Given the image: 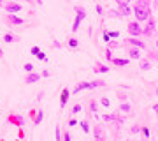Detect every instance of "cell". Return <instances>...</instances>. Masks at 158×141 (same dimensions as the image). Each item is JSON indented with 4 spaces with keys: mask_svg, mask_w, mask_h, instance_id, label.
<instances>
[{
    "mask_svg": "<svg viewBox=\"0 0 158 141\" xmlns=\"http://www.w3.org/2000/svg\"><path fill=\"white\" fill-rule=\"evenodd\" d=\"M95 12L98 14V16H104V14H106V11H104V7H102L100 4H97L95 6Z\"/></svg>",
    "mask_w": 158,
    "mask_h": 141,
    "instance_id": "cell-37",
    "label": "cell"
},
{
    "mask_svg": "<svg viewBox=\"0 0 158 141\" xmlns=\"http://www.w3.org/2000/svg\"><path fill=\"white\" fill-rule=\"evenodd\" d=\"M74 11H76V16H77V18H81L83 21H85V20H86V16H88V14H86V9H85L83 6H76V7H74Z\"/></svg>",
    "mask_w": 158,
    "mask_h": 141,
    "instance_id": "cell-19",
    "label": "cell"
},
{
    "mask_svg": "<svg viewBox=\"0 0 158 141\" xmlns=\"http://www.w3.org/2000/svg\"><path fill=\"white\" fill-rule=\"evenodd\" d=\"M118 99H119V101H127L128 97L125 95V94H121V92H118Z\"/></svg>",
    "mask_w": 158,
    "mask_h": 141,
    "instance_id": "cell-44",
    "label": "cell"
},
{
    "mask_svg": "<svg viewBox=\"0 0 158 141\" xmlns=\"http://www.w3.org/2000/svg\"><path fill=\"white\" fill-rule=\"evenodd\" d=\"M39 51H40V48H39V46H32V48H30V55H37V53H39Z\"/></svg>",
    "mask_w": 158,
    "mask_h": 141,
    "instance_id": "cell-40",
    "label": "cell"
},
{
    "mask_svg": "<svg viewBox=\"0 0 158 141\" xmlns=\"http://www.w3.org/2000/svg\"><path fill=\"white\" fill-rule=\"evenodd\" d=\"M83 90H90V81H81V83H77V86L74 88V94H79V92Z\"/></svg>",
    "mask_w": 158,
    "mask_h": 141,
    "instance_id": "cell-17",
    "label": "cell"
},
{
    "mask_svg": "<svg viewBox=\"0 0 158 141\" xmlns=\"http://www.w3.org/2000/svg\"><path fill=\"white\" fill-rule=\"evenodd\" d=\"M53 48L60 50V48H62V42H60V41H53Z\"/></svg>",
    "mask_w": 158,
    "mask_h": 141,
    "instance_id": "cell-43",
    "label": "cell"
},
{
    "mask_svg": "<svg viewBox=\"0 0 158 141\" xmlns=\"http://www.w3.org/2000/svg\"><path fill=\"white\" fill-rule=\"evenodd\" d=\"M132 14L135 16V21L146 23V20L153 14V11H151V7H141V6H137L135 4V6L132 7Z\"/></svg>",
    "mask_w": 158,
    "mask_h": 141,
    "instance_id": "cell-1",
    "label": "cell"
},
{
    "mask_svg": "<svg viewBox=\"0 0 158 141\" xmlns=\"http://www.w3.org/2000/svg\"><path fill=\"white\" fill-rule=\"evenodd\" d=\"M55 138H56L58 141H62V129H60V127H56V130H55Z\"/></svg>",
    "mask_w": 158,
    "mask_h": 141,
    "instance_id": "cell-41",
    "label": "cell"
},
{
    "mask_svg": "<svg viewBox=\"0 0 158 141\" xmlns=\"http://www.w3.org/2000/svg\"><path fill=\"white\" fill-rule=\"evenodd\" d=\"M4 23L6 25H12V27H23V25H27V21L23 18L16 16V14H6L4 16Z\"/></svg>",
    "mask_w": 158,
    "mask_h": 141,
    "instance_id": "cell-5",
    "label": "cell"
},
{
    "mask_svg": "<svg viewBox=\"0 0 158 141\" xmlns=\"http://www.w3.org/2000/svg\"><path fill=\"white\" fill-rule=\"evenodd\" d=\"M114 2H116V4H118V2H125V4H130L132 0H114Z\"/></svg>",
    "mask_w": 158,
    "mask_h": 141,
    "instance_id": "cell-48",
    "label": "cell"
},
{
    "mask_svg": "<svg viewBox=\"0 0 158 141\" xmlns=\"http://www.w3.org/2000/svg\"><path fill=\"white\" fill-rule=\"evenodd\" d=\"M109 39H119V32H116V30H113V32H107Z\"/></svg>",
    "mask_w": 158,
    "mask_h": 141,
    "instance_id": "cell-38",
    "label": "cell"
},
{
    "mask_svg": "<svg viewBox=\"0 0 158 141\" xmlns=\"http://www.w3.org/2000/svg\"><path fill=\"white\" fill-rule=\"evenodd\" d=\"M127 30H128L130 37H141L142 35V23L134 20V21H130L128 25H127Z\"/></svg>",
    "mask_w": 158,
    "mask_h": 141,
    "instance_id": "cell-4",
    "label": "cell"
},
{
    "mask_svg": "<svg viewBox=\"0 0 158 141\" xmlns=\"http://www.w3.org/2000/svg\"><path fill=\"white\" fill-rule=\"evenodd\" d=\"M67 46L70 48V50H77L79 48V41L76 39V37H70V39L67 41Z\"/></svg>",
    "mask_w": 158,
    "mask_h": 141,
    "instance_id": "cell-24",
    "label": "cell"
},
{
    "mask_svg": "<svg viewBox=\"0 0 158 141\" xmlns=\"http://www.w3.org/2000/svg\"><path fill=\"white\" fill-rule=\"evenodd\" d=\"M42 97H44V92H39V95H37V101H42Z\"/></svg>",
    "mask_w": 158,
    "mask_h": 141,
    "instance_id": "cell-46",
    "label": "cell"
},
{
    "mask_svg": "<svg viewBox=\"0 0 158 141\" xmlns=\"http://www.w3.org/2000/svg\"><path fill=\"white\" fill-rule=\"evenodd\" d=\"M111 64H113L114 67H127L130 64V58H116V56H113Z\"/></svg>",
    "mask_w": 158,
    "mask_h": 141,
    "instance_id": "cell-12",
    "label": "cell"
},
{
    "mask_svg": "<svg viewBox=\"0 0 158 141\" xmlns=\"http://www.w3.org/2000/svg\"><path fill=\"white\" fill-rule=\"evenodd\" d=\"M93 73L95 74L109 73V65H106V64H95V65H93Z\"/></svg>",
    "mask_w": 158,
    "mask_h": 141,
    "instance_id": "cell-15",
    "label": "cell"
},
{
    "mask_svg": "<svg viewBox=\"0 0 158 141\" xmlns=\"http://www.w3.org/2000/svg\"><path fill=\"white\" fill-rule=\"evenodd\" d=\"M107 18L111 20V18H116V20H123V16H121V12L118 11V9H109L107 11Z\"/></svg>",
    "mask_w": 158,
    "mask_h": 141,
    "instance_id": "cell-21",
    "label": "cell"
},
{
    "mask_svg": "<svg viewBox=\"0 0 158 141\" xmlns=\"http://www.w3.org/2000/svg\"><path fill=\"white\" fill-rule=\"evenodd\" d=\"M102 120H104L106 124H114V113H106V115H102Z\"/></svg>",
    "mask_w": 158,
    "mask_h": 141,
    "instance_id": "cell-25",
    "label": "cell"
},
{
    "mask_svg": "<svg viewBox=\"0 0 158 141\" xmlns=\"http://www.w3.org/2000/svg\"><path fill=\"white\" fill-rule=\"evenodd\" d=\"M81 111H83V104H74L72 109H70V113H72V115H79Z\"/></svg>",
    "mask_w": 158,
    "mask_h": 141,
    "instance_id": "cell-30",
    "label": "cell"
},
{
    "mask_svg": "<svg viewBox=\"0 0 158 141\" xmlns=\"http://www.w3.org/2000/svg\"><path fill=\"white\" fill-rule=\"evenodd\" d=\"M148 60H149L151 64H156V50L149 51V56H148Z\"/></svg>",
    "mask_w": 158,
    "mask_h": 141,
    "instance_id": "cell-32",
    "label": "cell"
},
{
    "mask_svg": "<svg viewBox=\"0 0 158 141\" xmlns=\"http://www.w3.org/2000/svg\"><path fill=\"white\" fill-rule=\"evenodd\" d=\"M116 9H118L119 12H121V16L127 18V16H132V7H130V4H125V2H118L116 4Z\"/></svg>",
    "mask_w": 158,
    "mask_h": 141,
    "instance_id": "cell-10",
    "label": "cell"
},
{
    "mask_svg": "<svg viewBox=\"0 0 158 141\" xmlns=\"http://www.w3.org/2000/svg\"><path fill=\"white\" fill-rule=\"evenodd\" d=\"M141 134L144 136L146 139H149V138H151V129H149V127H146V125H144V127H141Z\"/></svg>",
    "mask_w": 158,
    "mask_h": 141,
    "instance_id": "cell-29",
    "label": "cell"
},
{
    "mask_svg": "<svg viewBox=\"0 0 158 141\" xmlns=\"http://www.w3.org/2000/svg\"><path fill=\"white\" fill-rule=\"evenodd\" d=\"M139 65H141V71H151V62L149 60H142L141 58V64Z\"/></svg>",
    "mask_w": 158,
    "mask_h": 141,
    "instance_id": "cell-27",
    "label": "cell"
},
{
    "mask_svg": "<svg viewBox=\"0 0 158 141\" xmlns=\"http://www.w3.org/2000/svg\"><path fill=\"white\" fill-rule=\"evenodd\" d=\"M132 104H130L128 101H121L119 102V113H123V115H130L132 113Z\"/></svg>",
    "mask_w": 158,
    "mask_h": 141,
    "instance_id": "cell-13",
    "label": "cell"
},
{
    "mask_svg": "<svg viewBox=\"0 0 158 141\" xmlns=\"http://www.w3.org/2000/svg\"><path fill=\"white\" fill-rule=\"evenodd\" d=\"M77 124L81 125V129H83L85 134H90L91 132V127H90V124H88V120H81V122H77Z\"/></svg>",
    "mask_w": 158,
    "mask_h": 141,
    "instance_id": "cell-22",
    "label": "cell"
},
{
    "mask_svg": "<svg viewBox=\"0 0 158 141\" xmlns=\"http://www.w3.org/2000/svg\"><path fill=\"white\" fill-rule=\"evenodd\" d=\"M123 44L134 46V48H137V50H141V51H142V50H148V44L141 39V37H128V39L123 41Z\"/></svg>",
    "mask_w": 158,
    "mask_h": 141,
    "instance_id": "cell-6",
    "label": "cell"
},
{
    "mask_svg": "<svg viewBox=\"0 0 158 141\" xmlns=\"http://www.w3.org/2000/svg\"><path fill=\"white\" fill-rule=\"evenodd\" d=\"M0 58H4V50L0 48Z\"/></svg>",
    "mask_w": 158,
    "mask_h": 141,
    "instance_id": "cell-49",
    "label": "cell"
},
{
    "mask_svg": "<svg viewBox=\"0 0 158 141\" xmlns=\"http://www.w3.org/2000/svg\"><path fill=\"white\" fill-rule=\"evenodd\" d=\"M74 125H77V120H76V118H70V120H69V127H74Z\"/></svg>",
    "mask_w": 158,
    "mask_h": 141,
    "instance_id": "cell-45",
    "label": "cell"
},
{
    "mask_svg": "<svg viewBox=\"0 0 158 141\" xmlns=\"http://www.w3.org/2000/svg\"><path fill=\"white\" fill-rule=\"evenodd\" d=\"M2 39H4V42H7V44H12V42H16L18 41V37L16 35H12V34H4Z\"/></svg>",
    "mask_w": 158,
    "mask_h": 141,
    "instance_id": "cell-23",
    "label": "cell"
},
{
    "mask_svg": "<svg viewBox=\"0 0 158 141\" xmlns=\"http://www.w3.org/2000/svg\"><path fill=\"white\" fill-rule=\"evenodd\" d=\"M2 7H4L6 14H18V12L23 11V6L19 2H11V0H9V2H4Z\"/></svg>",
    "mask_w": 158,
    "mask_h": 141,
    "instance_id": "cell-3",
    "label": "cell"
},
{
    "mask_svg": "<svg viewBox=\"0 0 158 141\" xmlns=\"http://www.w3.org/2000/svg\"><path fill=\"white\" fill-rule=\"evenodd\" d=\"M81 21H83V20H81V18H74V23H72V32H77L79 30V27H81Z\"/></svg>",
    "mask_w": 158,
    "mask_h": 141,
    "instance_id": "cell-28",
    "label": "cell"
},
{
    "mask_svg": "<svg viewBox=\"0 0 158 141\" xmlns=\"http://www.w3.org/2000/svg\"><path fill=\"white\" fill-rule=\"evenodd\" d=\"M113 50H111V48H107V50H106V53H104V58H106V60H107V62H111V60H113Z\"/></svg>",
    "mask_w": 158,
    "mask_h": 141,
    "instance_id": "cell-31",
    "label": "cell"
},
{
    "mask_svg": "<svg viewBox=\"0 0 158 141\" xmlns=\"http://www.w3.org/2000/svg\"><path fill=\"white\" fill-rule=\"evenodd\" d=\"M62 139L63 141H70V139H72V136H70V132H69V130H65V132L62 134Z\"/></svg>",
    "mask_w": 158,
    "mask_h": 141,
    "instance_id": "cell-39",
    "label": "cell"
},
{
    "mask_svg": "<svg viewBox=\"0 0 158 141\" xmlns=\"http://www.w3.org/2000/svg\"><path fill=\"white\" fill-rule=\"evenodd\" d=\"M49 76H51V71H49V69H44V71L40 73V78H49Z\"/></svg>",
    "mask_w": 158,
    "mask_h": 141,
    "instance_id": "cell-42",
    "label": "cell"
},
{
    "mask_svg": "<svg viewBox=\"0 0 158 141\" xmlns=\"http://www.w3.org/2000/svg\"><path fill=\"white\" fill-rule=\"evenodd\" d=\"M127 55H128V58H132V60H141L142 51L134 48V46H127Z\"/></svg>",
    "mask_w": 158,
    "mask_h": 141,
    "instance_id": "cell-9",
    "label": "cell"
},
{
    "mask_svg": "<svg viewBox=\"0 0 158 141\" xmlns=\"http://www.w3.org/2000/svg\"><path fill=\"white\" fill-rule=\"evenodd\" d=\"M34 118V125L37 127V125H40L42 124V120H44V111L42 109H39V111H35V115L32 117Z\"/></svg>",
    "mask_w": 158,
    "mask_h": 141,
    "instance_id": "cell-16",
    "label": "cell"
},
{
    "mask_svg": "<svg viewBox=\"0 0 158 141\" xmlns=\"http://www.w3.org/2000/svg\"><path fill=\"white\" fill-rule=\"evenodd\" d=\"M34 2H37V4H39V6H42V0H34Z\"/></svg>",
    "mask_w": 158,
    "mask_h": 141,
    "instance_id": "cell-50",
    "label": "cell"
},
{
    "mask_svg": "<svg viewBox=\"0 0 158 141\" xmlns=\"http://www.w3.org/2000/svg\"><path fill=\"white\" fill-rule=\"evenodd\" d=\"M88 113H90V115L98 113V102H97L95 99H90V101H88Z\"/></svg>",
    "mask_w": 158,
    "mask_h": 141,
    "instance_id": "cell-18",
    "label": "cell"
},
{
    "mask_svg": "<svg viewBox=\"0 0 158 141\" xmlns=\"http://www.w3.org/2000/svg\"><path fill=\"white\" fill-rule=\"evenodd\" d=\"M100 106H104V108H109V106H111L109 97H100Z\"/></svg>",
    "mask_w": 158,
    "mask_h": 141,
    "instance_id": "cell-34",
    "label": "cell"
},
{
    "mask_svg": "<svg viewBox=\"0 0 158 141\" xmlns=\"http://www.w3.org/2000/svg\"><path fill=\"white\" fill-rule=\"evenodd\" d=\"M151 109H153V111H155V113L158 111V104H156V102H155V104H153V106H151Z\"/></svg>",
    "mask_w": 158,
    "mask_h": 141,
    "instance_id": "cell-47",
    "label": "cell"
},
{
    "mask_svg": "<svg viewBox=\"0 0 158 141\" xmlns=\"http://www.w3.org/2000/svg\"><path fill=\"white\" fill-rule=\"evenodd\" d=\"M130 134H141V127H139V125H132V127H130Z\"/></svg>",
    "mask_w": 158,
    "mask_h": 141,
    "instance_id": "cell-36",
    "label": "cell"
},
{
    "mask_svg": "<svg viewBox=\"0 0 158 141\" xmlns=\"http://www.w3.org/2000/svg\"><path fill=\"white\" fill-rule=\"evenodd\" d=\"M155 32H156V18L149 16L146 20V25L142 27V35L144 37H151V35H155Z\"/></svg>",
    "mask_w": 158,
    "mask_h": 141,
    "instance_id": "cell-2",
    "label": "cell"
},
{
    "mask_svg": "<svg viewBox=\"0 0 158 141\" xmlns=\"http://www.w3.org/2000/svg\"><path fill=\"white\" fill-rule=\"evenodd\" d=\"M100 86H106L104 79H93V81H90V90H95V88H100Z\"/></svg>",
    "mask_w": 158,
    "mask_h": 141,
    "instance_id": "cell-20",
    "label": "cell"
},
{
    "mask_svg": "<svg viewBox=\"0 0 158 141\" xmlns=\"http://www.w3.org/2000/svg\"><path fill=\"white\" fill-rule=\"evenodd\" d=\"M91 134H93V138H95V139H98V141H104L106 138H107V134H106V130H104V127H102V125H93Z\"/></svg>",
    "mask_w": 158,
    "mask_h": 141,
    "instance_id": "cell-8",
    "label": "cell"
},
{
    "mask_svg": "<svg viewBox=\"0 0 158 141\" xmlns=\"http://www.w3.org/2000/svg\"><path fill=\"white\" fill-rule=\"evenodd\" d=\"M7 122L12 125H16V127H23L25 125V117L23 115H18V113H11L9 117H7Z\"/></svg>",
    "mask_w": 158,
    "mask_h": 141,
    "instance_id": "cell-7",
    "label": "cell"
},
{
    "mask_svg": "<svg viewBox=\"0 0 158 141\" xmlns=\"http://www.w3.org/2000/svg\"><path fill=\"white\" fill-rule=\"evenodd\" d=\"M40 81V73H28L27 78H25V85H34V83H39Z\"/></svg>",
    "mask_w": 158,
    "mask_h": 141,
    "instance_id": "cell-11",
    "label": "cell"
},
{
    "mask_svg": "<svg viewBox=\"0 0 158 141\" xmlns=\"http://www.w3.org/2000/svg\"><path fill=\"white\" fill-rule=\"evenodd\" d=\"M23 71H25V73H32V71H35V67H34V64H25V65H23Z\"/></svg>",
    "mask_w": 158,
    "mask_h": 141,
    "instance_id": "cell-35",
    "label": "cell"
},
{
    "mask_svg": "<svg viewBox=\"0 0 158 141\" xmlns=\"http://www.w3.org/2000/svg\"><path fill=\"white\" fill-rule=\"evenodd\" d=\"M2 4H4V2H2V0H0V7H2Z\"/></svg>",
    "mask_w": 158,
    "mask_h": 141,
    "instance_id": "cell-51",
    "label": "cell"
},
{
    "mask_svg": "<svg viewBox=\"0 0 158 141\" xmlns=\"http://www.w3.org/2000/svg\"><path fill=\"white\" fill-rule=\"evenodd\" d=\"M106 44H107V48H111V50H114V48H121V44H119L118 39H109Z\"/></svg>",
    "mask_w": 158,
    "mask_h": 141,
    "instance_id": "cell-26",
    "label": "cell"
},
{
    "mask_svg": "<svg viewBox=\"0 0 158 141\" xmlns=\"http://www.w3.org/2000/svg\"><path fill=\"white\" fill-rule=\"evenodd\" d=\"M69 97H70V90H69V88H63V90H62V95H60V108H65V106H67Z\"/></svg>",
    "mask_w": 158,
    "mask_h": 141,
    "instance_id": "cell-14",
    "label": "cell"
},
{
    "mask_svg": "<svg viewBox=\"0 0 158 141\" xmlns=\"http://www.w3.org/2000/svg\"><path fill=\"white\" fill-rule=\"evenodd\" d=\"M35 56L39 58L40 62H48V55H46V53H44V51H42V50H40V51H39V53H37V55H35Z\"/></svg>",
    "mask_w": 158,
    "mask_h": 141,
    "instance_id": "cell-33",
    "label": "cell"
}]
</instances>
